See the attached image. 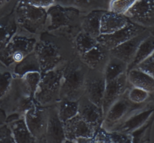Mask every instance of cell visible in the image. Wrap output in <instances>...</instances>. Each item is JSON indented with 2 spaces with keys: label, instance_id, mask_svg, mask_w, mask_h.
<instances>
[{
  "label": "cell",
  "instance_id": "52a82bcc",
  "mask_svg": "<svg viewBox=\"0 0 154 143\" xmlns=\"http://www.w3.org/2000/svg\"><path fill=\"white\" fill-rule=\"evenodd\" d=\"M34 51L39 62L41 74L65 66L69 61L63 59L58 45L50 40H38Z\"/></svg>",
  "mask_w": 154,
  "mask_h": 143
},
{
  "label": "cell",
  "instance_id": "ffe728a7",
  "mask_svg": "<svg viewBox=\"0 0 154 143\" xmlns=\"http://www.w3.org/2000/svg\"><path fill=\"white\" fill-rule=\"evenodd\" d=\"M7 123L12 132L14 143H36L27 127L24 116L8 118Z\"/></svg>",
  "mask_w": 154,
  "mask_h": 143
},
{
  "label": "cell",
  "instance_id": "9a60e30c",
  "mask_svg": "<svg viewBox=\"0 0 154 143\" xmlns=\"http://www.w3.org/2000/svg\"><path fill=\"white\" fill-rule=\"evenodd\" d=\"M131 86L128 81L127 73L119 75L113 80L106 82L102 103L103 118L112 103Z\"/></svg>",
  "mask_w": 154,
  "mask_h": 143
},
{
  "label": "cell",
  "instance_id": "4fadbf2b",
  "mask_svg": "<svg viewBox=\"0 0 154 143\" xmlns=\"http://www.w3.org/2000/svg\"><path fill=\"white\" fill-rule=\"evenodd\" d=\"M106 84L105 78L102 71L89 70L85 81L84 95L101 108Z\"/></svg>",
  "mask_w": 154,
  "mask_h": 143
},
{
  "label": "cell",
  "instance_id": "8992f818",
  "mask_svg": "<svg viewBox=\"0 0 154 143\" xmlns=\"http://www.w3.org/2000/svg\"><path fill=\"white\" fill-rule=\"evenodd\" d=\"M14 18L17 27L38 36L45 30L47 12L44 8L27 5L14 14Z\"/></svg>",
  "mask_w": 154,
  "mask_h": 143
},
{
  "label": "cell",
  "instance_id": "d4e9b609",
  "mask_svg": "<svg viewBox=\"0 0 154 143\" xmlns=\"http://www.w3.org/2000/svg\"><path fill=\"white\" fill-rule=\"evenodd\" d=\"M127 68L128 64L125 62L110 55L103 70L106 82L110 81L127 73Z\"/></svg>",
  "mask_w": 154,
  "mask_h": 143
},
{
  "label": "cell",
  "instance_id": "2e32d148",
  "mask_svg": "<svg viewBox=\"0 0 154 143\" xmlns=\"http://www.w3.org/2000/svg\"><path fill=\"white\" fill-rule=\"evenodd\" d=\"M152 33L149 29H147L139 34L110 50V54L122 61L125 62L128 65L133 60L140 44Z\"/></svg>",
  "mask_w": 154,
  "mask_h": 143
},
{
  "label": "cell",
  "instance_id": "5bb4252c",
  "mask_svg": "<svg viewBox=\"0 0 154 143\" xmlns=\"http://www.w3.org/2000/svg\"><path fill=\"white\" fill-rule=\"evenodd\" d=\"M78 16L79 12L73 9L52 6L47 12L45 29L51 31L70 25L77 19Z\"/></svg>",
  "mask_w": 154,
  "mask_h": 143
},
{
  "label": "cell",
  "instance_id": "e575fe53",
  "mask_svg": "<svg viewBox=\"0 0 154 143\" xmlns=\"http://www.w3.org/2000/svg\"><path fill=\"white\" fill-rule=\"evenodd\" d=\"M0 143H14L12 132L7 122L0 124Z\"/></svg>",
  "mask_w": 154,
  "mask_h": 143
},
{
  "label": "cell",
  "instance_id": "d6986e66",
  "mask_svg": "<svg viewBox=\"0 0 154 143\" xmlns=\"http://www.w3.org/2000/svg\"><path fill=\"white\" fill-rule=\"evenodd\" d=\"M63 123L59 118L56 105L49 107V116L45 143H65Z\"/></svg>",
  "mask_w": 154,
  "mask_h": 143
},
{
  "label": "cell",
  "instance_id": "6da1fadb",
  "mask_svg": "<svg viewBox=\"0 0 154 143\" xmlns=\"http://www.w3.org/2000/svg\"><path fill=\"white\" fill-rule=\"evenodd\" d=\"M34 91L22 76H14L4 94L0 97V109L8 118L23 116L36 105Z\"/></svg>",
  "mask_w": 154,
  "mask_h": 143
},
{
  "label": "cell",
  "instance_id": "4316f807",
  "mask_svg": "<svg viewBox=\"0 0 154 143\" xmlns=\"http://www.w3.org/2000/svg\"><path fill=\"white\" fill-rule=\"evenodd\" d=\"M31 72H40V67L35 51L27 56L13 70L14 76H22Z\"/></svg>",
  "mask_w": 154,
  "mask_h": 143
},
{
  "label": "cell",
  "instance_id": "30bf717a",
  "mask_svg": "<svg viewBox=\"0 0 154 143\" xmlns=\"http://www.w3.org/2000/svg\"><path fill=\"white\" fill-rule=\"evenodd\" d=\"M49 116V108L35 105L24 115L27 127L36 143H45Z\"/></svg>",
  "mask_w": 154,
  "mask_h": 143
},
{
  "label": "cell",
  "instance_id": "7a4b0ae2",
  "mask_svg": "<svg viewBox=\"0 0 154 143\" xmlns=\"http://www.w3.org/2000/svg\"><path fill=\"white\" fill-rule=\"evenodd\" d=\"M89 70L78 56L67 63L61 80L60 100L76 101L84 95Z\"/></svg>",
  "mask_w": 154,
  "mask_h": 143
},
{
  "label": "cell",
  "instance_id": "f546056e",
  "mask_svg": "<svg viewBox=\"0 0 154 143\" xmlns=\"http://www.w3.org/2000/svg\"><path fill=\"white\" fill-rule=\"evenodd\" d=\"M154 120L131 135L132 143H152Z\"/></svg>",
  "mask_w": 154,
  "mask_h": 143
},
{
  "label": "cell",
  "instance_id": "83f0119b",
  "mask_svg": "<svg viewBox=\"0 0 154 143\" xmlns=\"http://www.w3.org/2000/svg\"><path fill=\"white\" fill-rule=\"evenodd\" d=\"M78 101L61 100L56 105L58 116L63 123L78 114Z\"/></svg>",
  "mask_w": 154,
  "mask_h": 143
},
{
  "label": "cell",
  "instance_id": "8d00e7d4",
  "mask_svg": "<svg viewBox=\"0 0 154 143\" xmlns=\"http://www.w3.org/2000/svg\"><path fill=\"white\" fill-rule=\"evenodd\" d=\"M7 122V117L3 112L0 109V124Z\"/></svg>",
  "mask_w": 154,
  "mask_h": 143
},
{
  "label": "cell",
  "instance_id": "7c38bea8",
  "mask_svg": "<svg viewBox=\"0 0 154 143\" xmlns=\"http://www.w3.org/2000/svg\"><path fill=\"white\" fill-rule=\"evenodd\" d=\"M147 29L130 22L125 27L108 34H100L97 40L108 50H111Z\"/></svg>",
  "mask_w": 154,
  "mask_h": 143
},
{
  "label": "cell",
  "instance_id": "4dcf8cb0",
  "mask_svg": "<svg viewBox=\"0 0 154 143\" xmlns=\"http://www.w3.org/2000/svg\"><path fill=\"white\" fill-rule=\"evenodd\" d=\"M128 96L132 102L136 104L144 103L151 100H154V94L132 86L128 90Z\"/></svg>",
  "mask_w": 154,
  "mask_h": 143
},
{
  "label": "cell",
  "instance_id": "836d02e7",
  "mask_svg": "<svg viewBox=\"0 0 154 143\" xmlns=\"http://www.w3.org/2000/svg\"><path fill=\"white\" fill-rule=\"evenodd\" d=\"M134 68H136L147 75L154 78V53L141 61Z\"/></svg>",
  "mask_w": 154,
  "mask_h": 143
},
{
  "label": "cell",
  "instance_id": "ba28073f",
  "mask_svg": "<svg viewBox=\"0 0 154 143\" xmlns=\"http://www.w3.org/2000/svg\"><path fill=\"white\" fill-rule=\"evenodd\" d=\"M154 100L146 102L135 109L126 120L112 132L130 135L154 120Z\"/></svg>",
  "mask_w": 154,
  "mask_h": 143
},
{
  "label": "cell",
  "instance_id": "484cf974",
  "mask_svg": "<svg viewBox=\"0 0 154 143\" xmlns=\"http://www.w3.org/2000/svg\"><path fill=\"white\" fill-rule=\"evenodd\" d=\"M93 143H132V140L130 135L108 132L99 127L94 137Z\"/></svg>",
  "mask_w": 154,
  "mask_h": 143
},
{
  "label": "cell",
  "instance_id": "9c48e42d",
  "mask_svg": "<svg viewBox=\"0 0 154 143\" xmlns=\"http://www.w3.org/2000/svg\"><path fill=\"white\" fill-rule=\"evenodd\" d=\"M65 143H93L97 130L79 115L63 123Z\"/></svg>",
  "mask_w": 154,
  "mask_h": 143
},
{
  "label": "cell",
  "instance_id": "3957f363",
  "mask_svg": "<svg viewBox=\"0 0 154 143\" xmlns=\"http://www.w3.org/2000/svg\"><path fill=\"white\" fill-rule=\"evenodd\" d=\"M38 41L36 35L17 27L14 34L0 50V61L13 73L14 67L34 51Z\"/></svg>",
  "mask_w": 154,
  "mask_h": 143
},
{
  "label": "cell",
  "instance_id": "603a6c76",
  "mask_svg": "<svg viewBox=\"0 0 154 143\" xmlns=\"http://www.w3.org/2000/svg\"><path fill=\"white\" fill-rule=\"evenodd\" d=\"M106 12L101 10H94L86 15L80 22L81 30L92 37L97 39L100 35L101 18Z\"/></svg>",
  "mask_w": 154,
  "mask_h": 143
},
{
  "label": "cell",
  "instance_id": "44dd1931",
  "mask_svg": "<svg viewBox=\"0 0 154 143\" xmlns=\"http://www.w3.org/2000/svg\"><path fill=\"white\" fill-rule=\"evenodd\" d=\"M130 22L124 14L106 11L100 20V34H112L125 27Z\"/></svg>",
  "mask_w": 154,
  "mask_h": 143
},
{
  "label": "cell",
  "instance_id": "277c9868",
  "mask_svg": "<svg viewBox=\"0 0 154 143\" xmlns=\"http://www.w3.org/2000/svg\"><path fill=\"white\" fill-rule=\"evenodd\" d=\"M66 64L41 74L34 95L36 106L49 108L60 101L61 80Z\"/></svg>",
  "mask_w": 154,
  "mask_h": 143
},
{
  "label": "cell",
  "instance_id": "cb8c5ba5",
  "mask_svg": "<svg viewBox=\"0 0 154 143\" xmlns=\"http://www.w3.org/2000/svg\"><path fill=\"white\" fill-rule=\"evenodd\" d=\"M154 50V35L152 33L140 44L133 60L128 65L127 72L134 68L141 61L146 59L150 55L153 54Z\"/></svg>",
  "mask_w": 154,
  "mask_h": 143
},
{
  "label": "cell",
  "instance_id": "1f68e13d",
  "mask_svg": "<svg viewBox=\"0 0 154 143\" xmlns=\"http://www.w3.org/2000/svg\"><path fill=\"white\" fill-rule=\"evenodd\" d=\"M14 76L10 69L0 61V97L7 90Z\"/></svg>",
  "mask_w": 154,
  "mask_h": 143
},
{
  "label": "cell",
  "instance_id": "d6a6232c",
  "mask_svg": "<svg viewBox=\"0 0 154 143\" xmlns=\"http://www.w3.org/2000/svg\"><path fill=\"white\" fill-rule=\"evenodd\" d=\"M137 0H112L110 4V12L124 14Z\"/></svg>",
  "mask_w": 154,
  "mask_h": 143
},
{
  "label": "cell",
  "instance_id": "ac0fdd59",
  "mask_svg": "<svg viewBox=\"0 0 154 143\" xmlns=\"http://www.w3.org/2000/svg\"><path fill=\"white\" fill-rule=\"evenodd\" d=\"M78 115L86 123L98 130L103 120L102 108L83 95L78 101Z\"/></svg>",
  "mask_w": 154,
  "mask_h": 143
},
{
  "label": "cell",
  "instance_id": "d590c367",
  "mask_svg": "<svg viewBox=\"0 0 154 143\" xmlns=\"http://www.w3.org/2000/svg\"><path fill=\"white\" fill-rule=\"evenodd\" d=\"M29 5L38 7H47L53 5L54 0H25Z\"/></svg>",
  "mask_w": 154,
  "mask_h": 143
},
{
  "label": "cell",
  "instance_id": "e0dca14e",
  "mask_svg": "<svg viewBox=\"0 0 154 143\" xmlns=\"http://www.w3.org/2000/svg\"><path fill=\"white\" fill-rule=\"evenodd\" d=\"M110 56V51L98 43L88 51L78 55L79 59L90 70L103 73Z\"/></svg>",
  "mask_w": 154,
  "mask_h": 143
},
{
  "label": "cell",
  "instance_id": "5b68a950",
  "mask_svg": "<svg viewBox=\"0 0 154 143\" xmlns=\"http://www.w3.org/2000/svg\"><path fill=\"white\" fill-rule=\"evenodd\" d=\"M128 89L108 109L103 118L100 127L108 132L114 131L135 109L143 104L134 103L129 99Z\"/></svg>",
  "mask_w": 154,
  "mask_h": 143
},
{
  "label": "cell",
  "instance_id": "7402d4cb",
  "mask_svg": "<svg viewBox=\"0 0 154 143\" xmlns=\"http://www.w3.org/2000/svg\"><path fill=\"white\" fill-rule=\"evenodd\" d=\"M127 78L132 86L154 94V77L147 75L136 68H133L127 72Z\"/></svg>",
  "mask_w": 154,
  "mask_h": 143
},
{
  "label": "cell",
  "instance_id": "8fae6325",
  "mask_svg": "<svg viewBox=\"0 0 154 143\" xmlns=\"http://www.w3.org/2000/svg\"><path fill=\"white\" fill-rule=\"evenodd\" d=\"M124 15L136 25L146 29L153 28L154 0H137Z\"/></svg>",
  "mask_w": 154,
  "mask_h": 143
},
{
  "label": "cell",
  "instance_id": "f1b7e54d",
  "mask_svg": "<svg viewBox=\"0 0 154 143\" xmlns=\"http://www.w3.org/2000/svg\"><path fill=\"white\" fill-rule=\"evenodd\" d=\"M97 44V39L92 37L82 30L76 36L74 41L75 47L78 55L88 51Z\"/></svg>",
  "mask_w": 154,
  "mask_h": 143
}]
</instances>
